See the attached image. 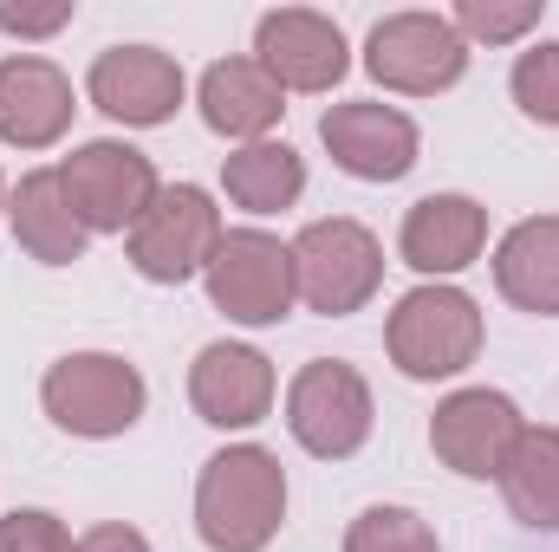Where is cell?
<instances>
[{
  "label": "cell",
  "instance_id": "6da1fadb",
  "mask_svg": "<svg viewBox=\"0 0 559 552\" xmlns=\"http://www.w3.org/2000/svg\"><path fill=\"white\" fill-rule=\"evenodd\" d=\"M286 520V468L261 442H228L195 475V533L209 552H267Z\"/></svg>",
  "mask_w": 559,
  "mask_h": 552
},
{
  "label": "cell",
  "instance_id": "7a4b0ae2",
  "mask_svg": "<svg viewBox=\"0 0 559 552\" xmlns=\"http://www.w3.org/2000/svg\"><path fill=\"white\" fill-rule=\"evenodd\" d=\"M384 351L411 384H442L462 377L481 358V305L449 286V279H423L411 286L391 319H384Z\"/></svg>",
  "mask_w": 559,
  "mask_h": 552
},
{
  "label": "cell",
  "instance_id": "3957f363",
  "mask_svg": "<svg viewBox=\"0 0 559 552\" xmlns=\"http://www.w3.org/2000/svg\"><path fill=\"white\" fill-rule=\"evenodd\" d=\"M293 279H299V299L319 319H352L384 286V241L352 215L306 221L299 241H293Z\"/></svg>",
  "mask_w": 559,
  "mask_h": 552
},
{
  "label": "cell",
  "instance_id": "277c9868",
  "mask_svg": "<svg viewBox=\"0 0 559 552\" xmlns=\"http://www.w3.org/2000/svg\"><path fill=\"white\" fill-rule=\"evenodd\" d=\"M39 404H46V416H52L66 435L111 442V435L138 429L150 391H143V371L131 358H118V351H72V358L46 364Z\"/></svg>",
  "mask_w": 559,
  "mask_h": 552
},
{
  "label": "cell",
  "instance_id": "5b68a950",
  "mask_svg": "<svg viewBox=\"0 0 559 552\" xmlns=\"http://www.w3.org/2000/svg\"><path fill=\"white\" fill-rule=\"evenodd\" d=\"M371 384L358 364L345 358H312L299 364V377L286 384V429L306 455L319 461H352L365 442H371Z\"/></svg>",
  "mask_w": 559,
  "mask_h": 552
},
{
  "label": "cell",
  "instance_id": "8992f818",
  "mask_svg": "<svg viewBox=\"0 0 559 552\" xmlns=\"http://www.w3.org/2000/svg\"><path fill=\"white\" fill-rule=\"evenodd\" d=\"M365 72L384 85V92H404V98H436L449 85H462L468 72V39L455 33L449 13H384L371 33H365Z\"/></svg>",
  "mask_w": 559,
  "mask_h": 552
},
{
  "label": "cell",
  "instance_id": "52a82bcc",
  "mask_svg": "<svg viewBox=\"0 0 559 552\" xmlns=\"http://www.w3.org/2000/svg\"><path fill=\"white\" fill-rule=\"evenodd\" d=\"M59 182H66V195H72V208H79V221L92 235H131L150 215V202L163 195L156 163L138 143H118V137H92L72 156H59Z\"/></svg>",
  "mask_w": 559,
  "mask_h": 552
},
{
  "label": "cell",
  "instance_id": "ba28073f",
  "mask_svg": "<svg viewBox=\"0 0 559 552\" xmlns=\"http://www.w3.org/2000/svg\"><path fill=\"white\" fill-rule=\"evenodd\" d=\"M202 286L215 299V312H228L235 325H280L299 299V279H293V248L267 235V228H228L222 248L209 254Z\"/></svg>",
  "mask_w": 559,
  "mask_h": 552
},
{
  "label": "cell",
  "instance_id": "9c48e42d",
  "mask_svg": "<svg viewBox=\"0 0 559 552\" xmlns=\"http://www.w3.org/2000/svg\"><path fill=\"white\" fill-rule=\"evenodd\" d=\"M222 235L228 228H222L215 195L195 189V182H176V189H163L150 202V215L124 235V254H131V267L150 286H182V279H195L209 267V254L222 248Z\"/></svg>",
  "mask_w": 559,
  "mask_h": 552
},
{
  "label": "cell",
  "instance_id": "30bf717a",
  "mask_svg": "<svg viewBox=\"0 0 559 552\" xmlns=\"http://www.w3.org/2000/svg\"><path fill=\"white\" fill-rule=\"evenodd\" d=\"M521 429H527V416H521V404L508 391L475 384V391H449L436 404V416H429V448L462 481H501Z\"/></svg>",
  "mask_w": 559,
  "mask_h": 552
},
{
  "label": "cell",
  "instance_id": "8fae6325",
  "mask_svg": "<svg viewBox=\"0 0 559 552\" xmlns=\"http://www.w3.org/2000/svg\"><path fill=\"white\" fill-rule=\"evenodd\" d=\"M85 98H92L111 124H124V131H156V124H169V118L182 111L189 79H182V65H176L169 52H156V46H105V52L92 59V72H85Z\"/></svg>",
  "mask_w": 559,
  "mask_h": 552
},
{
  "label": "cell",
  "instance_id": "7c38bea8",
  "mask_svg": "<svg viewBox=\"0 0 559 552\" xmlns=\"http://www.w3.org/2000/svg\"><path fill=\"white\" fill-rule=\"evenodd\" d=\"M319 143L332 149V163L358 182H404L417 169V124L397 111V105H378V98H345L319 118Z\"/></svg>",
  "mask_w": 559,
  "mask_h": 552
},
{
  "label": "cell",
  "instance_id": "4fadbf2b",
  "mask_svg": "<svg viewBox=\"0 0 559 552\" xmlns=\"http://www.w3.org/2000/svg\"><path fill=\"white\" fill-rule=\"evenodd\" d=\"M254 59L274 72L280 92H332L352 72V52H345L338 20H325L312 7H274V13H261Z\"/></svg>",
  "mask_w": 559,
  "mask_h": 552
},
{
  "label": "cell",
  "instance_id": "5bb4252c",
  "mask_svg": "<svg viewBox=\"0 0 559 552\" xmlns=\"http://www.w3.org/2000/svg\"><path fill=\"white\" fill-rule=\"evenodd\" d=\"M189 404L209 429H254L274 410V358L235 338H215L189 364Z\"/></svg>",
  "mask_w": 559,
  "mask_h": 552
},
{
  "label": "cell",
  "instance_id": "9a60e30c",
  "mask_svg": "<svg viewBox=\"0 0 559 552\" xmlns=\"http://www.w3.org/2000/svg\"><path fill=\"white\" fill-rule=\"evenodd\" d=\"M481 248H488V208L475 195H423L397 228V254L423 279H449L475 267Z\"/></svg>",
  "mask_w": 559,
  "mask_h": 552
},
{
  "label": "cell",
  "instance_id": "2e32d148",
  "mask_svg": "<svg viewBox=\"0 0 559 552\" xmlns=\"http://www.w3.org/2000/svg\"><path fill=\"white\" fill-rule=\"evenodd\" d=\"M72 79L39 59V52H13L0 59V143L13 149H52L72 131Z\"/></svg>",
  "mask_w": 559,
  "mask_h": 552
},
{
  "label": "cell",
  "instance_id": "e0dca14e",
  "mask_svg": "<svg viewBox=\"0 0 559 552\" xmlns=\"http://www.w3.org/2000/svg\"><path fill=\"white\" fill-rule=\"evenodd\" d=\"M195 105L202 124L228 143H267V131L286 118V92L261 59H215L195 85Z\"/></svg>",
  "mask_w": 559,
  "mask_h": 552
},
{
  "label": "cell",
  "instance_id": "ac0fdd59",
  "mask_svg": "<svg viewBox=\"0 0 559 552\" xmlns=\"http://www.w3.org/2000/svg\"><path fill=\"white\" fill-rule=\"evenodd\" d=\"M7 221H13V241L39 261V267H72L92 241V228L79 221L59 169H33L20 176V189L7 195Z\"/></svg>",
  "mask_w": 559,
  "mask_h": 552
},
{
  "label": "cell",
  "instance_id": "d6986e66",
  "mask_svg": "<svg viewBox=\"0 0 559 552\" xmlns=\"http://www.w3.org/2000/svg\"><path fill=\"white\" fill-rule=\"evenodd\" d=\"M495 292L534 319H559V215H527L501 235Z\"/></svg>",
  "mask_w": 559,
  "mask_h": 552
},
{
  "label": "cell",
  "instance_id": "ffe728a7",
  "mask_svg": "<svg viewBox=\"0 0 559 552\" xmlns=\"http://www.w3.org/2000/svg\"><path fill=\"white\" fill-rule=\"evenodd\" d=\"M222 189L248 215H280V208H293L306 195V156L293 143H274V137L241 143V149L222 156Z\"/></svg>",
  "mask_w": 559,
  "mask_h": 552
},
{
  "label": "cell",
  "instance_id": "44dd1931",
  "mask_svg": "<svg viewBox=\"0 0 559 552\" xmlns=\"http://www.w3.org/2000/svg\"><path fill=\"white\" fill-rule=\"evenodd\" d=\"M501 501L521 527L559 533V429H521L508 468H501Z\"/></svg>",
  "mask_w": 559,
  "mask_h": 552
},
{
  "label": "cell",
  "instance_id": "7402d4cb",
  "mask_svg": "<svg viewBox=\"0 0 559 552\" xmlns=\"http://www.w3.org/2000/svg\"><path fill=\"white\" fill-rule=\"evenodd\" d=\"M345 552H442V540L417 507H365L345 527Z\"/></svg>",
  "mask_w": 559,
  "mask_h": 552
},
{
  "label": "cell",
  "instance_id": "603a6c76",
  "mask_svg": "<svg viewBox=\"0 0 559 552\" xmlns=\"http://www.w3.org/2000/svg\"><path fill=\"white\" fill-rule=\"evenodd\" d=\"M547 0H455V33L462 39H481V46H514L540 26Z\"/></svg>",
  "mask_w": 559,
  "mask_h": 552
},
{
  "label": "cell",
  "instance_id": "cb8c5ba5",
  "mask_svg": "<svg viewBox=\"0 0 559 552\" xmlns=\"http://www.w3.org/2000/svg\"><path fill=\"white\" fill-rule=\"evenodd\" d=\"M508 92H514L521 118H534V124L559 131V39H540V46H527V52L514 59Z\"/></svg>",
  "mask_w": 559,
  "mask_h": 552
},
{
  "label": "cell",
  "instance_id": "d4e9b609",
  "mask_svg": "<svg viewBox=\"0 0 559 552\" xmlns=\"http://www.w3.org/2000/svg\"><path fill=\"white\" fill-rule=\"evenodd\" d=\"M0 552H79V540L59 527V514L46 507H13L0 520Z\"/></svg>",
  "mask_w": 559,
  "mask_h": 552
},
{
  "label": "cell",
  "instance_id": "484cf974",
  "mask_svg": "<svg viewBox=\"0 0 559 552\" xmlns=\"http://www.w3.org/2000/svg\"><path fill=\"white\" fill-rule=\"evenodd\" d=\"M59 26H72V0H52V7H7L0 0V33H13V39H52Z\"/></svg>",
  "mask_w": 559,
  "mask_h": 552
},
{
  "label": "cell",
  "instance_id": "4316f807",
  "mask_svg": "<svg viewBox=\"0 0 559 552\" xmlns=\"http://www.w3.org/2000/svg\"><path fill=\"white\" fill-rule=\"evenodd\" d=\"M79 552H150V540H143L138 527H124V520H105V527H92L79 540Z\"/></svg>",
  "mask_w": 559,
  "mask_h": 552
},
{
  "label": "cell",
  "instance_id": "83f0119b",
  "mask_svg": "<svg viewBox=\"0 0 559 552\" xmlns=\"http://www.w3.org/2000/svg\"><path fill=\"white\" fill-rule=\"evenodd\" d=\"M0 215H7V182H0Z\"/></svg>",
  "mask_w": 559,
  "mask_h": 552
}]
</instances>
